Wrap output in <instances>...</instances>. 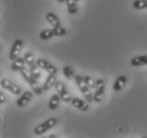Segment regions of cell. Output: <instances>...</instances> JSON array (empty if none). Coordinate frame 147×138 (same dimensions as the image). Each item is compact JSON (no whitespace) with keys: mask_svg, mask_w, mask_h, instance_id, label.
Masks as SVG:
<instances>
[{"mask_svg":"<svg viewBox=\"0 0 147 138\" xmlns=\"http://www.w3.org/2000/svg\"><path fill=\"white\" fill-rule=\"evenodd\" d=\"M20 74L22 75V77H24V80L30 84L31 88H32V90L35 92L36 94H41L42 92H44V88H42V86H40L39 83H38V80L37 79H35V77L32 75V73H31V71L29 70V68H21L20 69Z\"/></svg>","mask_w":147,"mask_h":138,"instance_id":"1","label":"cell"},{"mask_svg":"<svg viewBox=\"0 0 147 138\" xmlns=\"http://www.w3.org/2000/svg\"><path fill=\"white\" fill-rule=\"evenodd\" d=\"M74 79H75V83H76L77 87L80 88V90L82 91V94H84V97L86 98V100H87L88 102L93 101V94H92V91H91V88L85 83L83 75L76 74Z\"/></svg>","mask_w":147,"mask_h":138,"instance_id":"2","label":"cell"},{"mask_svg":"<svg viewBox=\"0 0 147 138\" xmlns=\"http://www.w3.org/2000/svg\"><path fill=\"white\" fill-rule=\"evenodd\" d=\"M56 124H57L56 118H50V119L46 120V121L42 122V123H40L39 125H37L36 128H34V134L35 135L44 134V133H46L47 131L53 128Z\"/></svg>","mask_w":147,"mask_h":138,"instance_id":"3","label":"cell"},{"mask_svg":"<svg viewBox=\"0 0 147 138\" xmlns=\"http://www.w3.org/2000/svg\"><path fill=\"white\" fill-rule=\"evenodd\" d=\"M0 84H1V87L9 90L10 92L15 94V96H20V94H22L21 88H20L18 85L15 84V83L11 82L10 80H7V79H2L1 82H0Z\"/></svg>","mask_w":147,"mask_h":138,"instance_id":"4","label":"cell"},{"mask_svg":"<svg viewBox=\"0 0 147 138\" xmlns=\"http://www.w3.org/2000/svg\"><path fill=\"white\" fill-rule=\"evenodd\" d=\"M55 89H56L57 94H59V97L61 98V100L64 102L69 103V102L72 101V97L69 94V91L67 90V88H66V86H65V84L63 82L57 81L56 84H55Z\"/></svg>","mask_w":147,"mask_h":138,"instance_id":"5","label":"cell"},{"mask_svg":"<svg viewBox=\"0 0 147 138\" xmlns=\"http://www.w3.org/2000/svg\"><path fill=\"white\" fill-rule=\"evenodd\" d=\"M37 65L39 66L41 69L46 70L49 74H56L57 69L53 64H51L50 62L45 60V58H38L37 60Z\"/></svg>","mask_w":147,"mask_h":138,"instance_id":"6","label":"cell"},{"mask_svg":"<svg viewBox=\"0 0 147 138\" xmlns=\"http://www.w3.org/2000/svg\"><path fill=\"white\" fill-rule=\"evenodd\" d=\"M22 45H24V43H22L21 39H16V41L13 43L12 48H11V51H10V55H9L11 61H14V60H16L17 57L19 56V53H20V51H21Z\"/></svg>","mask_w":147,"mask_h":138,"instance_id":"7","label":"cell"},{"mask_svg":"<svg viewBox=\"0 0 147 138\" xmlns=\"http://www.w3.org/2000/svg\"><path fill=\"white\" fill-rule=\"evenodd\" d=\"M32 99H33V92L29 90L24 91V92H22V94H20V97L18 98L17 105L20 106V107H24V106H26Z\"/></svg>","mask_w":147,"mask_h":138,"instance_id":"8","label":"cell"},{"mask_svg":"<svg viewBox=\"0 0 147 138\" xmlns=\"http://www.w3.org/2000/svg\"><path fill=\"white\" fill-rule=\"evenodd\" d=\"M71 103H72V105H73L74 107L82 111H87L89 109V104H88L89 102H85L83 100L78 99V98H72Z\"/></svg>","mask_w":147,"mask_h":138,"instance_id":"9","label":"cell"},{"mask_svg":"<svg viewBox=\"0 0 147 138\" xmlns=\"http://www.w3.org/2000/svg\"><path fill=\"white\" fill-rule=\"evenodd\" d=\"M126 83H127V77H125V75H119V77H117V80L114 81L113 83V90L115 91V92H117V91H120L122 88H124V86L126 85Z\"/></svg>","mask_w":147,"mask_h":138,"instance_id":"10","label":"cell"},{"mask_svg":"<svg viewBox=\"0 0 147 138\" xmlns=\"http://www.w3.org/2000/svg\"><path fill=\"white\" fill-rule=\"evenodd\" d=\"M56 82H57L56 81V75H55V74H49L47 79L45 80L44 85H42V88H44V90L45 91L50 90V89L53 87V86H55Z\"/></svg>","mask_w":147,"mask_h":138,"instance_id":"11","label":"cell"},{"mask_svg":"<svg viewBox=\"0 0 147 138\" xmlns=\"http://www.w3.org/2000/svg\"><path fill=\"white\" fill-rule=\"evenodd\" d=\"M130 64L134 67H140V66H143V65H147V54L146 55L134 56L130 61Z\"/></svg>","mask_w":147,"mask_h":138,"instance_id":"12","label":"cell"},{"mask_svg":"<svg viewBox=\"0 0 147 138\" xmlns=\"http://www.w3.org/2000/svg\"><path fill=\"white\" fill-rule=\"evenodd\" d=\"M104 96H105V85H102L100 87L95 88V91L93 94V101L100 103L104 99Z\"/></svg>","mask_w":147,"mask_h":138,"instance_id":"13","label":"cell"},{"mask_svg":"<svg viewBox=\"0 0 147 138\" xmlns=\"http://www.w3.org/2000/svg\"><path fill=\"white\" fill-rule=\"evenodd\" d=\"M24 64H26V61H24V57H17L16 60H14L11 64V69L13 71H20L21 68L24 67Z\"/></svg>","mask_w":147,"mask_h":138,"instance_id":"14","label":"cell"},{"mask_svg":"<svg viewBox=\"0 0 147 138\" xmlns=\"http://www.w3.org/2000/svg\"><path fill=\"white\" fill-rule=\"evenodd\" d=\"M61 100V98L59 97L58 94H54L52 97H51L50 101H49V108L51 111H55L57 109V107L59 106V102Z\"/></svg>","mask_w":147,"mask_h":138,"instance_id":"15","label":"cell"},{"mask_svg":"<svg viewBox=\"0 0 147 138\" xmlns=\"http://www.w3.org/2000/svg\"><path fill=\"white\" fill-rule=\"evenodd\" d=\"M46 20H47L53 28L60 26V21H59V19H58V17L54 13H51V12L46 15Z\"/></svg>","mask_w":147,"mask_h":138,"instance_id":"16","label":"cell"},{"mask_svg":"<svg viewBox=\"0 0 147 138\" xmlns=\"http://www.w3.org/2000/svg\"><path fill=\"white\" fill-rule=\"evenodd\" d=\"M53 36H55V35H54L53 29H46V30H42L39 34V37L41 41H48V39H50L51 37H53Z\"/></svg>","mask_w":147,"mask_h":138,"instance_id":"17","label":"cell"},{"mask_svg":"<svg viewBox=\"0 0 147 138\" xmlns=\"http://www.w3.org/2000/svg\"><path fill=\"white\" fill-rule=\"evenodd\" d=\"M76 0H66V3H67L68 12L73 15L77 12V7H76Z\"/></svg>","mask_w":147,"mask_h":138,"instance_id":"18","label":"cell"},{"mask_svg":"<svg viewBox=\"0 0 147 138\" xmlns=\"http://www.w3.org/2000/svg\"><path fill=\"white\" fill-rule=\"evenodd\" d=\"M132 7L136 10L147 9V0H134V2H132Z\"/></svg>","mask_w":147,"mask_h":138,"instance_id":"19","label":"cell"},{"mask_svg":"<svg viewBox=\"0 0 147 138\" xmlns=\"http://www.w3.org/2000/svg\"><path fill=\"white\" fill-rule=\"evenodd\" d=\"M63 72H64V75L67 77L68 80H71V79L75 77L73 69H72V67L69 66V65H67V66H65V67L63 68Z\"/></svg>","mask_w":147,"mask_h":138,"instance_id":"20","label":"cell"},{"mask_svg":"<svg viewBox=\"0 0 147 138\" xmlns=\"http://www.w3.org/2000/svg\"><path fill=\"white\" fill-rule=\"evenodd\" d=\"M24 61H26V64H27L29 67L35 64V58H34L33 54L31 53V52H27V53L24 54Z\"/></svg>","mask_w":147,"mask_h":138,"instance_id":"21","label":"cell"},{"mask_svg":"<svg viewBox=\"0 0 147 138\" xmlns=\"http://www.w3.org/2000/svg\"><path fill=\"white\" fill-rule=\"evenodd\" d=\"M84 81H85V83H86V84H87L88 86L91 88V89H92V88H93V89H95V88H96V82L94 81L91 77L85 75V77H84Z\"/></svg>","mask_w":147,"mask_h":138,"instance_id":"22","label":"cell"},{"mask_svg":"<svg viewBox=\"0 0 147 138\" xmlns=\"http://www.w3.org/2000/svg\"><path fill=\"white\" fill-rule=\"evenodd\" d=\"M53 30H54V35H55V36H64V35L67 34L66 29L63 28L61 26H58V27L53 28Z\"/></svg>","mask_w":147,"mask_h":138,"instance_id":"23","label":"cell"},{"mask_svg":"<svg viewBox=\"0 0 147 138\" xmlns=\"http://www.w3.org/2000/svg\"><path fill=\"white\" fill-rule=\"evenodd\" d=\"M5 102V96L3 94V92H0V104L2 105Z\"/></svg>","mask_w":147,"mask_h":138,"instance_id":"24","label":"cell"},{"mask_svg":"<svg viewBox=\"0 0 147 138\" xmlns=\"http://www.w3.org/2000/svg\"><path fill=\"white\" fill-rule=\"evenodd\" d=\"M57 2H59V3H64V2H66V0H56Z\"/></svg>","mask_w":147,"mask_h":138,"instance_id":"25","label":"cell"},{"mask_svg":"<svg viewBox=\"0 0 147 138\" xmlns=\"http://www.w3.org/2000/svg\"><path fill=\"white\" fill-rule=\"evenodd\" d=\"M76 1H80V0H76Z\"/></svg>","mask_w":147,"mask_h":138,"instance_id":"26","label":"cell"}]
</instances>
